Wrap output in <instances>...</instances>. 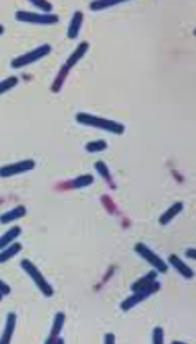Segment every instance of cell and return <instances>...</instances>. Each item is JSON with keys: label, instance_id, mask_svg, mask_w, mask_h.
Returning <instances> with one entry per match:
<instances>
[{"label": "cell", "instance_id": "1", "mask_svg": "<svg viewBox=\"0 0 196 344\" xmlns=\"http://www.w3.org/2000/svg\"><path fill=\"white\" fill-rule=\"evenodd\" d=\"M76 122L87 125V127H96L101 130H106V132H111L116 135H122L125 132V127L121 122L111 121V119H104L99 116L86 114V112H78V114H76Z\"/></svg>", "mask_w": 196, "mask_h": 344}, {"label": "cell", "instance_id": "2", "mask_svg": "<svg viewBox=\"0 0 196 344\" xmlns=\"http://www.w3.org/2000/svg\"><path fill=\"white\" fill-rule=\"evenodd\" d=\"M20 265H22L23 270L27 272L28 277L35 281L36 289L40 290V292L43 293V295L48 297V298H50V297H53V293H55L53 286L50 285L48 281L45 280V277H43V275L40 273V270H38L36 265L33 264V262H30V260H27V259H23V260L20 262Z\"/></svg>", "mask_w": 196, "mask_h": 344}, {"label": "cell", "instance_id": "3", "mask_svg": "<svg viewBox=\"0 0 196 344\" xmlns=\"http://www.w3.org/2000/svg\"><path fill=\"white\" fill-rule=\"evenodd\" d=\"M50 53H52V46H50V45H41V46L35 48L33 51L25 53L22 56H18V58L12 60L10 66L15 68V70H22V68H27L28 65H31V63H36L38 60L45 58V56H48Z\"/></svg>", "mask_w": 196, "mask_h": 344}, {"label": "cell", "instance_id": "4", "mask_svg": "<svg viewBox=\"0 0 196 344\" xmlns=\"http://www.w3.org/2000/svg\"><path fill=\"white\" fill-rule=\"evenodd\" d=\"M15 18L18 22L38 23V25H55L60 22V17L55 14H36V12H27V10H18L15 14Z\"/></svg>", "mask_w": 196, "mask_h": 344}, {"label": "cell", "instance_id": "5", "mask_svg": "<svg viewBox=\"0 0 196 344\" xmlns=\"http://www.w3.org/2000/svg\"><path fill=\"white\" fill-rule=\"evenodd\" d=\"M135 252L140 255L145 262H149V264L154 267V270L160 272V273H167L168 272V265L165 264V260H162L159 255H157L154 250H150L147 246H145V244H142V242L135 244Z\"/></svg>", "mask_w": 196, "mask_h": 344}, {"label": "cell", "instance_id": "6", "mask_svg": "<svg viewBox=\"0 0 196 344\" xmlns=\"http://www.w3.org/2000/svg\"><path fill=\"white\" fill-rule=\"evenodd\" d=\"M160 290V283H157L154 286H150V289L147 290H140V292H132V295L129 298H125L124 302L121 303V310L122 311H129L132 310L134 306H137L138 303H142L143 300H147L149 297L154 295L155 292H159Z\"/></svg>", "mask_w": 196, "mask_h": 344}, {"label": "cell", "instance_id": "7", "mask_svg": "<svg viewBox=\"0 0 196 344\" xmlns=\"http://www.w3.org/2000/svg\"><path fill=\"white\" fill-rule=\"evenodd\" d=\"M33 168H35V160L27 158V160L17 161V163H10V165L0 166V177H2V178H9V177H14V175L27 173L30 170H33Z\"/></svg>", "mask_w": 196, "mask_h": 344}, {"label": "cell", "instance_id": "8", "mask_svg": "<svg viewBox=\"0 0 196 344\" xmlns=\"http://www.w3.org/2000/svg\"><path fill=\"white\" fill-rule=\"evenodd\" d=\"M65 321H66V315L63 311H58L55 315V320H53V326H52V333L46 337V344H52V342H63V337H60V333L63 326H65Z\"/></svg>", "mask_w": 196, "mask_h": 344}, {"label": "cell", "instance_id": "9", "mask_svg": "<svg viewBox=\"0 0 196 344\" xmlns=\"http://www.w3.org/2000/svg\"><path fill=\"white\" fill-rule=\"evenodd\" d=\"M168 264L172 265V267L175 268V270L181 275V277H185V278H188V280L194 277V272L185 264V262H183V260L178 257V255H175V254L170 255V257H168Z\"/></svg>", "mask_w": 196, "mask_h": 344}, {"label": "cell", "instance_id": "10", "mask_svg": "<svg viewBox=\"0 0 196 344\" xmlns=\"http://www.w3.org/2000/svg\"><path fill=\"white\" fill-rule=\"evenodd\" d=\"M157 270H152L150 273H147L145 277L138 278L135 283H132V292H140V290H147L150 286L157 285Z\"/></svg>", "mask_w": 196, "mask_h": 344}, {"label": "cell", "instance_id": "11", "mask_svg": "<svg viewBox=\"0 0 196 344\" xmlns=\"http://www.w3.org/2000/svg\"><path fill=\"white\" fill-rule=\"evenodd\" d=\"M15 326H17V315L15 313H9L7 323H5V328H4V334H2V337H0V344H9L12 341Z\"/></svg>", "mask_w": 196, "mask_h": 344}, {"label": "cell", "instance_id": "12", "mask_svg": "<svg viewBox=\"0 0 196 344\" xmlns=\"http://www.w3.org/2000/svg\"><path fill=\"white\" fill-rule=\"evenodd\" d=\"M83 20H84L83 12H79V10L74 12V15H73L71 22H69V27H68V38L69 40L78 38L79 30H81V25H83Z\"/></svg>", "mask_w": 196, "mask_h": 344}, {"label": "cell", "instance_id": "13", "mask_svg": "<svg viewBox=\"0 0 196 344\" xmlns=\"http://www.w3.org/2000/svg\"><path fill=\"white\" fill-rule=\"evenodd\" d=\"M27 216V208L25 206H17V208L10 209L7 212H4L2 216H0V222L2 224H9V222H14L17 219H22Z\"/></svg>", "mask_w": 196, "mask_h": 344}, {"label": "cell", "instance_id": "14", "mask_svg": "<svg viewBox=\"0 0 196 344\" xmlns=\"http://www.w3.org/2000/svg\"><path fill=\"white\" fill-rule=\"evenodd\" d=\"M87 49H89V43H87V41L79 43V45L76 46V49H74V51L71 53V56H69L68 61H66V65H65V66L68 68V70H71V68L76 65V63H78L81 58H83V56L86 54Z\"/></svg>", "mask_w": 196, "mask_h": 344}, {"label": "cell", "instance_id": "15", "mask_svg": "<svg viewBox=\"0 0 196 344\" xmlns=\"http://www.w3.org/2000/svg\"><path fill=\"white\" fill-rule=\"evenodd\" d=\"M22 244L20 242H12L10 246H7L5 249L0 250V264H5L10 259H14L18 252H22Z\"/></svg>", "mask_w": 196, "mask_h": 344}, {"label": "cell", "instance_id": "16", "mask_svg": "<svg viewBox=\"0 0 196 344\" xmlns=\"http://www.w3.org/2000/svg\"><path fill=\"white\" fill-rule=\"evenodd\" d=\"M183 208H185L183 203H175L173 206H170V208L160 216V224H162V226H167L168 222H172V219H175L176 216H178L180 212L183 211Z\"/></svg>", "mask_w": 196, "mask_h": 344}, {"label": "cell", "instance_id": "17", "mask_svg": "<svg viewBox=\"0 0 196 344\" xmlns=\"http://www.w3.org/2000/svg\"><path fill=\"white\" fill-rule=\"evenodd\" d=\"M22 234V227H18V226H14V227H10L7 233L0 236V250L5 249L7 246H10L12 242H14V239H17L18 236Z\"/></svg>", "mask_w": 196, "mask_h": 344}, {"label": "cell", "instance_id": "18", "mask_svg": "<svg viewBox=\"0 0 196 344\" xmlns=\"http://www.w3.org/2000/svg\"><path fill=\"white\" fill-rule=\"evenodd\" d=\"M96 170H97V173L101 175V177L107 181V185H109L112 190H116V183H114L112 175H111L109 168H107V165L104 163V161H96Z\"/></svg>", "mask_w": 196, "mask_h": 344}, {"label": "cell", "instance_id": "19", "mask_svg": "<svg viewBox=\"0 0 196 344\" xmlns=\"http://www.w3.org/2000/svg\"><path fill=\"white\" fill-rule=\"evenodd\" d=\"M92 183H94L92 175H83V177H78L73 181H69L68 186L69 188H86V186H91Z\"/></svg>", "mask_w": 196, "mask_h": 344}, {"label": "cell", "instance_id": "20", "mask_svg": "<svg viewBox=\"0 0 196 344\" xmlns=\"http://www.w3.org/2000/svg\"><path fill=\"white\" fill-rule=\"evenodd\" d=\"M84 148H86V152H89V153L104 152V150L107 148V142H106V140H94V142H87Z\"/></svg>", "mask_w": 196, "mask_h": 344}, {"label": "cell", "instance_id": "21", "mask_svg": "<svg viewBox=\"0 0 196 344\" xmlns=\"http://www.w3.org/2000/svg\"><path fill=\"white\" fill-rule=\"evenodd\" d=\"M121 2H125V0H103V2H91L89 9L91 10H104V9L114 7V5H117Z\"/></svg>", "mask_w": 196, "mask_h": 344}, {"label": "cell", "instance_id": "22", "mask_svg": "<svg viewBox=\"0 0 196 344\" xmlns=\"http://www.w3.org/2000/svg\"><path fill=\"white\" fill-rule=\"evenodd\" d=\"M68 73H69L68 68H66V66H63V68H61V71H60V74L56 76L55 83H53V86H52V89H53L55 92H58V91L61 89V86H63V83H65V79H66V76H68Z\"/></svg>", "mask_w": 196, "mask_h": 344}, {"label": "cell", "instance_id": "23", "mask_svg": "<svg viewBox=\"0 0 196 344\" xmlns=\"http://www.w3.org/2000/svg\"><path fill=\"white\" fill-rule=\"evenodd\" d=\"M30 4L40 10V14H52L53 10V5L50 2H45V0H30Z\"/></svg>", "mask_w": 196, "mask_h": 344}, {"label": "cell", "instance_id": "24", "mask_svg": "<svg viewBox=\"0 0 196 344\" xmlns=\"http://www.w3.org/2000/svg\"><path fill=\"white\" fill-rule=\"evenodd\" d=\"M17 84H18V78H15V76L0 81V96H2V94H5L7 91H10L12 87H15Z\"/></svg>", "mask_w": 196, "mask_h": 344}, {"label": "cell", "instance_id": "25", "mask_svg": "<svg viewBox=\"0 0 196 344\" xmlns=\"http://www.w3.org/2000/svg\"><path fill=\"white\" fill-rule=\"evenodd\" d=\"M163 341V328H160V326H157L155 329H154V334H152V342L154 344H162Z\"/></svg>", "mask_w": 196, "mask_h": 344}, {"label": "cell", "instance_id": "26", "mask_svg": "<svg viewBox=\"0 0 196 344\" xmlns=\"http://www.w3.org/2000/svg\"><path fill=\"white\" fill-rule=\"evenodd\" d=\"M0 292H2V295H4V297L10 295V292H12L10 285H7V283H5V281H2V280H0Z\"/></svg>", "mask_w": 196, "mask_h": 344}, {"label": "cell", "instance_id": "27", "mask_svg": "<svg viewBox=\"0 0 196 344\" xmlns=\"http://www.w3.org/2000/svg\"><path fill=\"white\" fill-rule=\"evenodd\" d=\"M104 342H107V344H114V342H116V336H114L112 333L106 334V336H104Z\"/></svg>", "mask_w": 196, "mask_h": 344}, {"label": "cell", "instance_id": "28", "mask_svg": "<svg viewBox=\"0 0 196 344\" xmlns=\"http://www.w3.org/2000/svg\"><path fill=\"white\" fill-rule=\"evenodd\" d=\"M186 255H188L189 259H196V250L194 249H188L186 250Z\"/></svg>", "mask_w": 196, "mask_h": 344}, {"label": "cell", "instance_id": "29", "mask_svg": "<svg viewBox=\"0 0 196 344\" xmlns=\"http://www.w3.org/2000/svg\"><path fill=\"white\" fill-rule=\"evenodd\" d=\"M4 31H5V28H4V25H0V35H2V33H4Z\"/></svg>", "mask_w": 196, "mask_h": 344}, {"label": "cell", "instance_id": "30", "mask_svg": "<svg viewBox=\"0 0 196 344\" xmlns=\"http://www.w3.org/2000/svg\"><path fill=\"white\" fill-rule=\"evenodd\" d=\"M4 298V295H2V292H0V300H2Z\"/></svg>", "mask_w": 196, "mask_h": 344}]
</instances>
